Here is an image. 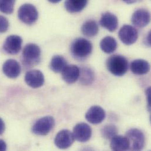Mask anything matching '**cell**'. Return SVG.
<instances>
[{"label":"cell","mask_w":151,"mask_h":151,"mask_svg":"<svg viewBox=\"0 0 151 151\" xmlns=\"http://www.w3.org/2000/svg\"><path fill=\"white\" fill-rule=\"evenodd\" d=\"M40 48L35 44H27L22 52V62L26 66H34L37 64L41 59Z\"/></svg>","instance_id":"obj_3"},{"label":"cell","mask_w":151,"mask_h":151,"mask_svg":"<svg viewBox=\"0 0 151 151\" xmlns=\"http://www.w3.org/2000/svg\"><path fill=\"white\" fill-rule=\"evenodd\" d=\"M25 81L27 84L32 88H38L42 86L45 81L44 76L40 70H31L28 71L25 76Z\"/></svg>","instance_id":"obj_12"},{"label":"cell","mask_w":151,"mask_h":151,"mask_svg":"<svg viewBox=\"0 0 151 151\" xmlns=\"http://www.w3.org/2000/svg\"><path fill=\"white\" fill-rule=\"evenodd\" d=\"M92 45L86 39L78 38L75 40L71 45V52L73 57L78 61L86 59L92 53Z\"/></svg>","instance_id":"obj_1"},{"label":"cell","mask_w":151,"mask_h":151,"mask_svg":"<svg viewBox=\"0 0 151 151\" xmlns=\"http://www.w3.org/2000/svg\"><path fill=\"white\" fill-rule=\"evenodd\" d=\"M67 65V63L64 57L61 55H55L51 61L50 68L53 72L60 73L63 71Z\"/></svg>","instance_id":"obj_22"},{"label":"cell","mask_w":151,"mask_h":151,"mask_svg":"<svg viewBox=\"0 0 151 151\" xmlns=\"http://www.w3.org/2000/svg\"><path fill=\"white\" fill-rule=\"evenodd\" d=\"M119 38L125 45L134 44L138 40V33L137 29L129 25H124L119 31Z\"/></svg>","instance_id":"obj_7"},{"label":"cell","mask_w":151,"mask_h":151,"mask_svg":"<svg viewBox=\"0 0 151 151\" xmlns=\"http://www.w3.org/2000/svg\"><path fill=\"white\" fill-rule=\"evenodd\" d=\"M118 129L113 124H108L104 126L101 129V135L104 138L111 140L114 137L117 135Z\"/></svg>","instance_id":"obj_24"},{"label":"cell","mask_w":151,"mask_h":151,"mask_svg":"<svg viewBox=\"0 0 151 151\" xmlns=\"http://www.w3.org/2000/svg\"><path fill=\"white\" fill-rule=\"evenodd\" d=\"M117 42L116 40L111 36L104 37L100 42V47L102 51L106 54H112L117 48Z\"/></svg>","instance_id":"obj_20"},{"label":"cell","mask_w":151,"mask_h":151,"mask_svg":"<svg viewBox=\"0 0 151 151\" xmlns=\"http://www.w3.org/2000/svg\"><path fill=\"white\" fill-rule=\"evenodd\" d=\"M18 16L22 22L27 25H32L38 19V12L33 5L25 4L19 8Z\"/></svg>","instance_id":"obj_5"},{"label":"cell","mask_w":151,"mask_h":151,"mask_svg":"<svg viewBox=\"0 0 151 151\" xmlns=\"http://www.w3.org/2000/svg\"><path fill=\"white\" fill-rule=\"evenodd\" d=\"M5 131V124L0 118V135H2Z\"/></svg>","instance_id":"obj_28"},{"label":"cell","mask_w":151,"mask_h":151,"mask_svg":"<svg viewBox=\"0 0 151 151\" xmlns=\"http://www.w3.org/2000/svg\"><path fill=\"white\" fill-rule=\"evenodd\" d=\"M74 140L73 132L68 129H63L57 134L54 142L56 147L59 149L65 150L73 145Z\"/></svg>","instance_id":"obj_8"},{"label":"cell","mask_w":151,"mask_h":151,"mask_svg":"<svg viewBox=\"0 0 151 151\" xmlns=\"http://www.w3.org/2000/svg\"><path fill=\"white\" fill-rule=\"evenodd\" d=\"M79 82L83 85H89L92 83L94 79V73L92 70L88 67H82L79 68Z\"/></svg>","instance_id":"obj_23"},{"label":"cell","mask_w":151,"mask_h":151,"mask_svg":"<svg viewBox=\"0 0 151 151\" xmlns=\"http://www.w3.org/2000/svg\"><path fill=\"white\" fill-rule=\"evenodd\" d=\"M122 1L128 4H134L138 1H140L141 0H122Z\"/></svg>","instance_id":"obj_31"},{"label":"cell","mask_w":151,"mask_h":151,"mask_svg":"<svg viewBox=\"0 0 151 151\" xmlns=\"http://www.w3.org/2000/svg\"><path fill=\"white\" fill-rule=\"evenodd\" d=\"M100 25L110 32L115 31L118 27V19L116 15L106 12L102 15L99 21Z\"/></svg>","instance_id":"obj_15"},{"label":"cell","mask_w":151,"mask_h":151,"mask_svg":"<svg viewBox=\"0 0 151 151\" xmlns=\"http://www.w3.org/2000/svg\"><path fill=\"white\" fill-rule=\"evenodd\" d=\"M73 135L75 139L80 142L88 141L92 136L91 127L86 123H79L73 129Z\"/></svg>","instance_id":"obj_9"},{"label":"cell","mask_w":151,"mask_h":151,"mask_svg":"<svg viewBox=\"0 0 151 151\" xmlns=\"http://www.w3.org/2000/svg\"><path fill=\"white\" fill-rule=\"evenodd\" d=\"M106 114L105 110L99 106H92L86 112V119L92 124H99L105 118Z\"/></svg>","instance_id":"obj_11"},{"label":"cell","mask_w":151,"mask_h":151,"mask_svg":"<svg viewBox=\"0 0 151 151\" xmlns=\"http://www.w3.org/2000/svg\"><path fill=\"white\" fill-rule=\"evenodd\" d=\"M81 31L82 34L87 37H93L98 33V25L94 20H88L82 25Z\"/></svg>","instance_id":"obj_21"},{"label":"cell","mask_w":151,"mask_h":151,"mask_svg":"<svg viewBox=\"0 0 151 151\" xmlns=\"http://www.w3.org/2000/svg\"><path fill=\"white\" fill-rule=\"evenodd\" d=\"M129 144V150L141 151L142 150L145 144V135L142 131L137 128L128 130L125 135Z\"/></svg>","instance_id":"obj_4"},{"label":"cell","mask_w":151,"mask_h":151,"mask_svg":"<svg viewBox=\"0 0 151 151\" xmlns=\"http://www.w3.org/2000/svg\"><path fill=\"white\" fill-rule=\"evenodd\" d=\"M110 147L113 151H127L129 149V144L125 136L116 135L111 139Z\"/></svg>","instance_id":"obj_18"},{"label":"cell","mask_w":151,"mask_h":151,"mask_svg":"<svg viewBox=\"0 0 151 151\" xmlns=\"http://www.w3.org/2000/svg\"><path fill=\"white\" fill-rule=\"evenodd\" d=\"M6 150V145L5 141L2 139H0V151H5Z\"/></svg>","instance_id":"obj_27"},{"label":"cell","mask_w":151,"mask_h":151,"mask_svg":"<svg viewBox=\"0 0 151 151\" xmlns=\"http://www.w3.org/2000/svg\"><path fill=\"white\" fill-rule=\"evenodd\" d=\"M2 71L7 77L14 79L20 75L21 68L16 60L10 59L6 61L3 64Z\"/></svg>","instance_id":"obj_14"},{"label":"cell","mask_w":151,"mask_h":151,"mask_svg":"<svg viewBox=\"0 0 151 151\" xmlns=\"http://www.w3.org/2000/svg\"><path fill=\"white\" fill-rule=\"evenodd\" d=\"M150 19V13L148 10L139 9L134 12L131 18V22L135 26L143 28L149 24Z\"/></svg>","instance_id":"obj_13"},{"label":"cell","mask_w":151,"mask_h":151,"mask_svg":"<svg viewBox=\"0 0 151 151\" xmlns=\"http://www.w3.org/2000/svg\"><path fill=\"white\" fill-rule=\"evenodd\" d=\"M15 0H0V11L10 14L14 11Z\"/></svg>","instance_id":"obj_25"},{"label":"cell","mask_w":151,"mask_h":151,"mask_svg":"<svg viewBox=\"0 0 151 151\" xmlns=\"http://www.w3.org/2000/svg\"><path fill=\"white\" fill-rule=\"evenodd\" d=\"M48 1H50V2L51 3H54V4H55V3H58L59 2H60L61 0H48Z\"/></svg>","instance_id":"obj_32"},{"label":"cell","mask_w":151,"mask_h":151,"mask_svg":"<svg viewBox=\"0 0 151 151\" xmlns=\"http://www.w3.org/2000/svg\"><path fill=\"white\" fill-rule=\"evenodd\" d=\"M151 88H149L147 89L146 93L147 95V99L148 101V106H149V109H150V101H151Z\"/></svg>","instance_id":"obj_29"},{"label":"cell","mask_w":151,"mask_h":151,"mask_svg":"<svg viewBox=\"0 0 151 151\" xmlns=\"http://www.w3.org/2000/svg\"><path fill=\"white\" fill-rule=\"evenodd\" d=\"M107 70L114 76H124L128 70V60L121 55H113L106 61Z\"/></svg>","instance_id":"obj_2"},{"label":"cell","mask_w":151,"mask_h":151,"mask_svg":"<svg viewBox=\"0 0 151 151\" xmlns=\"http://www.w3.org/2000/svg\"><path fill=\"white\" fill-rule=\"evenodd\" d=\"M79 68L76 65H67L61 72L63 80L68 84H72L76 82L79 79Z\"/></svg>","instance_id":"obj_16"},{"label":"cell","mask_w":151,"mask_h":151,"mask_svg":"<svg viewBox=\"0 0 151 151\" xmlns=\"http://www.w3.org/2000/svg\"><path fill=\"white\" fill-rule=\"evenodd\" d=\"M9 27V22L8 19L0 15V33L6 32Z\"/></svg>","instance_id":"obj_26"},{"label":"cell","mask_w":151,"mask_h":151,"mask_svg":"<svg viewBox=\"0 0 151 151\" xmlns=\"http://www.w3.org/2000/svg\"><path fill=\"white\" fill-rule=\"evenodd\" d=\"M130 68L134 74L142 76L147 74L150 70V64L144 60H135L133 61L130 65Z\"/></svg>","instance_id":"obj_17"},{"label":"cell","mask_w":151,"mask_h":151,"mask_svg":"<svg viewBox=\"0 0 151 151\" xmlns=\"http://www.w3.org/2000/svg\"><path fill=\"white\" fill-rule=\"evenodd\" d=\"M146 38H147V41H145V44L150 47V45H151V34H150V32L148 34V35Z\"/></svg>","instance_id":"obj_30"},{"label":"cell","mask_w":151,"mask_h":151,"mask_svg":"<svg viewBox=\"0 0 151 151\" xmlns=\"http://www.w3.org/2000/svg\"><path fill=\"white\" fill-rule=\"evenodd\" d=\"M22 39L18 35H10L5 40L3 48L4 51L11 55H15L18 54L22 47Z\"/></svg>","instance_id":"obj_10"},{"label":"cell","mask_w":151,"mask_h":151,"mask_svg":"<svg viewBox=\"0 0 151 151\" xmlns=\"http://www.w3.org/2000/svg\"><path fill=\"white\" fill-rule=\"evenodd\" d=\"M88 0H66L65 7L70 13H76L82 11L86 6Z\"/></svg>","instance_id":"obj_19"},{"label":"cell","mask_w":151,"mask_h":151,"mask_svg":"<svg viewBox=\"0 0 151 151\" xmlns=\"http://www.w3.org/2000/svg\"><path fill=\"white\" fill-rule=\"evenodd\" d=\"M55 125L52 116H46L38 119L32 128V132L37 135L45 136L48 134Z\"/></svg>","instance_id":"obj_6"}]
</instances>
